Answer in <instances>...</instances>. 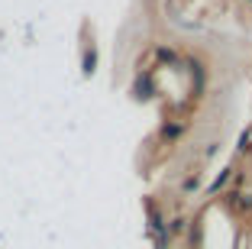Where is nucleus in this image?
I'll return each instance as SVG.
<instances>
[{
    "label": "nucleus",
    "instance_id": "1",
    "mask_svg": "<svg viewBox=\"0 0 252 249\" xmlns=\"http://www.w3.org/2000/svg\"><path fill=\"white\" fill-rule=\"evenodd\" d=\"M188 71H191V81H194V97H200L204 88H207V68H204L200 59H188Z\"/></svg>",
    "mask_w": 252,
    "mask_h": 249
},
{
    "label": "nucleus",
    "instance_id": "2",
    "mask_svg": "<svg viewBox=\"0 0 252 249\" xmlns=\"http://www.w3.org/2000/svg\"><path fill=\"white\" fill-rule=\"evenodd\" d=\"M181 133H185V123H181V120H168V123L162 126V140L165 142H178Z\"/></svg>",
    "mask_w": 252,
    "mask_h": 249
},
{
    "label": "nucleus",
    "instance_id": "3",
    "mask_svg": "<svg viewBox=\"0 0 252 249\" xmlns=\"http://www.w3.org/2000/svg\"><path fill=\"white\" fill-rule=\"evenodd\" d=\"M230 178H233V169H220V172H217V178H214V181H210L207 194H210V198H214V194H217V191H220V188H226V181H230Z\"/></svg>",
    "mask_w": 252,
    "mask_h": 249
},
{
    "label": "nucleus",
    "instance_id": "4",
    "mask_svg": "<svg viewBox=\"0 0 252 249\" xmlns=\"http://www.w3.org/2000/svg\"><path fill=\"white\" fill-rule=\"evenodd\" d=\"M156 59L158 62H165V65H178V52L171 49V45H156Z\"/></svg>",
    "mask_w": 252,
    "mask_h": 249
},
{
    "label": "nucleus",
    "instance_id": "5",
    "mask_svg": "<svg viewBox=\"0 0 252 249\" xmlns=\"http://www.w3.org/2000/svg\"><path fill=\"white\" fill-rule=\"evenodd\" d=\"M197 184H200V175H197V172H191V175L181 181V191H185V194H191V191H197Z\"/></svg>",
    "mask_w": 252,
    "mask_h": 249
},
{
    "label": "nucleus",
    "instance_id": "6",
    "mask_svg": "<svg viewBox=\"0 0 252 249\" xmlns=\"http://www.w3.org/2000/svg\"><path fill=\"white\" fill-rule=\"evenodd\" d=\"M94 68H97V52L88 49V52H84V74H91Z\"/></svg>",
    "mask_w": 252,
    "mask_h": 249
},
{
    "label": "nucleus",
    "instance_id": "7",
    "mask_svg": "<svg viewBox=\"0 0 252 249\" xmlns=\"http://www.w3.org/2000/svg\"><path fill=\"white\" fill-rule=\"evenodd\" d=\"M239 149H243V152H246V149H252V130L239 136Z\"/></svg>",
    "mask_w": 252,
    "mask_h": 249
},
{
    "label": "nucleus",
    "instance_id": "8",
    "mask_svg": "<svg viewBox=\"0 0 252 249\" xmlns=\"http://www.w3.org/2000/svg\"><path fill=\"white\" fill-rule=\"evenodd\" d=\"M249 3H252V0H249Z\"/></svg>",
    "mask_w": 252,
    "mask_h": 249
}]
</instances>
